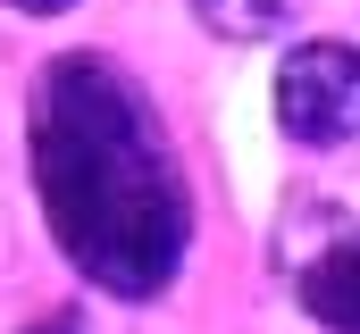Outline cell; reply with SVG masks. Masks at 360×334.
I'll return each mask as SVG.
<instances>
[{"mask_svg": "<svg viewBox=\"0 0 360 334\" xmlns=\"http://www.w3.org/2000/svg\"><path fill=\"white\" fill-rule=\"evenodd\" d=\"M25 159L59 259L109 301H160L193 243V192L143 84L109 51H59L25 100Z\"/></svg>", "mask_w": 360, "mask_h": 334, "instance_id": "1", "label": "cell"}, {"mask_svg": "<svg viewBox=\"0 0 360 334\" xmlns=\"http://www.w3.org/2000/svg\"><path fill=\"white\" fill-rule=\"evenodd\" d=\"M276 126L302 151H335L360 134V51L352 42H293L276 67Z\"/></svg>", "mask_w": 360, "mask_h": 334, "instance_id": "2", "label": "cell"}, {"mask_svg": "<svg viewBox=\"0 0 360 334\" xmlns=\"http://www.w3.org/2000/svg\"><path fill=\"white\" fill-rule=\"evenodd\" d=\"M293 293H302V309H310L327 334H360V234L319 243L310 259H302Z\"/></svg>", "mask_w": 360, "mask_h": 334, "instance_id": "3", "label": "cell"}, {"mask_svg": "<svg viewBox=\"0 0 360 334\" xmlns=\"http://www.w3.org/2000/svg\"><path fill=\"white\" fill-rule=\"evenodd\" d=\"M193 17L218 42H269V34H285L302 17V0H193Z\"/></svg>", "mask_w": 360, "mask_h": 334, "instance_id": "4", "label": "cell"}, {"mask_svg": "<svg viewBox=\"0 0 360 334\" xmlns=\"http://www.w3.org/2000/svg\"><path fill=\"white\" fill-rule=\"evenodd\" d=\"M25 334H84V309H51V318H34Z\"/></svg>", "mask_w": 360, "mask_h": 334, "instance_id": "5", "label": "cell"}, {"mask_svg": "<svg viewBox=\"0 0 360 334\" xmlns=\"http://www.w3.org/2000/svg\"><path fill=\"white\" fill-rule=\"evenodd\" d=\"M8 8H17V17H59L68 0H8Z\"/></svg>", "mask_w": 360, "mask_h": 334, "instance_id": "6", "label": "cell"}]
</instances>
